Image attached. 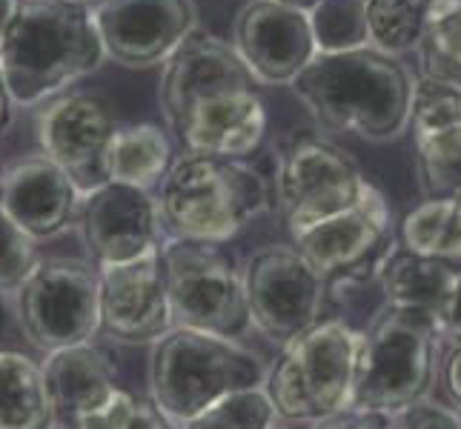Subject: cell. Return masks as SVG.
I'll return each mask as SVG.
<instances>
[{
    "label": "cell",
    "instance_id": "obj_5",
    "mask_svg": "<svg viewBox=\"0 0 461 429\" xmlns=\"http://www.w3.org/2000/svg\"><path fill=\"white\" fill-rule=\"evenodd\" d=\"M264 378L261 358L235 338L184 326L158 338L149 361L152 401L178 424L235 392L264 387Z\"/></svg>",
    "mask_w": 461,
    "mask_h": 429
},
{
    "label": "cell",
    "instance_id": "obj_6",
    "mask_svg": "<svg viewBox=\"0 0 461 429\" xmlns=\"http://www.w3.org/2000/svg\"><path fill=\"white\" fill-rule=\"evenodd\" d=\"M438 338L433 315L387 304L361 332L349 407L395 412L424 401L438 380Z\"/></svg>",
    "mask_w": 461,
    "mask_h": 429
},
{
    "label": "cell",
    "instance_id": "obj_8",
    "mask_svg": "<svg viewBox=\"0 0 461 429\" xmlns=\"http://www.w3.org/2000/svg\"><path fill=\"white\" fill-rule=\"evenodd\" d=\"M14 315L43 355L92 344L101 332L98 269L81 258H41L14 292Z\"/></svg>",
    "mask_w": 461,
    "mask_h": 429
},
{
    "label": "cell",
    "instance_id": "obj_15",
    "mask_svg": "<svg viewBox=\"0 0 461 429\" xmlns=\"http://www.w3.org/2000/svg\"><path fill=\"white\" fill-rule=\"evenodd\" d=\"M77 227L95 269L144 258L161 246L164 235L152 192L109 181L84 192Z\"/></svg>",
    "mask_w": 461,
    "mask_h": 429
},
{
    "label": "cell",
    "instance_id": "obj_19",
    "mask_svg": "<svg viewBox=\"0 0 461 429\" xmlns=\"http://www.w3.org/2000/svg\"><path fill=\"white\" fill-rule=\"evenodd\" d=\"M410 130L421 192L427 198L461 192V92L421 77L412 92Z\"/></svg>",
    "mask_w": 461,
    "mask_h": 429
},
{
    "label": "cell",
    "instance_id": "obj_20",
    "mask_svg": "<svg viewBox=\"0 0 461 429\" xmlns=\"http://www.w3.org/2000/svg\"><path fill=\"white\" fill-rule=\"evenodd\" d=\"M46 395L55 412V424L72 426L115 395V370L98 346L81 344L50 353L41 363Z\"/></svg>",
    "mask_w": 461,
    "mask_h": 429
},
{
    "label": "cell",
    "instance_id": "obj_10",
    "mask_svg": "<svg viewBox=\"0 0 461 429\" xmlns=\"http://www.w3.org/2000/svg\"><path fill=\"white\" fill-rule=\"evenodd\" d=\"M273 186L284 224L290 232H301L353 206L367 186V178L332 140L301 132L284 143Z\"/></svg>",
    "mask_w": 461,
    "mask_h": 429
},
{
    "label": "cell",
    "instance_id": "obj_33",
    "mask_svg": "<svg viewBox=\"0 0 461 429\" xmlns=\"http://www.w3.org/2000/svg\"><path fill=\"white\" fill-rule=\"evenodd\" d=\"M438 380L450 404L461 409V344H453L447 355L438 361Z\"/></svg>",
    "mask_w": 461,
    "mask_h": 429
},
{
    "label": "cell",
    "instance_id": "obj_13",
    "mask_svg": "<svg viewBox=\"0 0 461 429\" xmlns=\"http://www.w3.org/2000/svg\"><path fill=\"white\" fill-rule=\"evenodd\" d=\"M89 14L104 58L126 69L161 67L198 29L193 0H98Z\"/></svg>",
    "mask_w": 461,
    "mask_h": 429
},
{
    "label": "cell",
    "instance_id": "obj_31",
    "mask_svg": "<svg viewBox=\"0 0 461 429\" xmlns=\"http://www.w3.org/2000/svg\"><path fill=\"white\" fill-rule=\"evenodd\" d=\"M387 429H461L453 407L433 404L430 398L387 412Z\"/></svg>",
    "mask_w": 461,
    "mask_h": 429
},
{
    "label": "cell",
    "instance_id": "obj_22",
    "mask_svg": "<svg viewBox=\"0 0 461 429\" xmlns=\"http://www.w3.org/2000/svg\"><path fill=\"white\" fill-rule=\"evenodd\" d=\"M175 164L172 138L158 123L118 126L104 155V181L152 192Z\"/></svg>",
    "mask_w": 461,
    "mask_h": 429
},
{
    "label": "cell",
    "instance_id": "obj_41",
    "mask_svg": "<svg viewBox=\"0 0 461 429\" xmlns=\"http://www.w3.org/2000/svg\"><path fill=\"white\" fill-rule=\"evenodd\" d=\"M456 201H458V206H461V192H456Z\"/></svg>",
    "mask_w": 461,
    "mask_h": 429
},
{
    "label": "cell",
    "instance_id": "obj_30",
    "mask_svg": "<svg viewBox=\"0 0 461 429\" xmlns=\"http://www.w3.org/2000/svg\"><path fill=\"white\" fill-rule=\"evenodd\" d=\"M38 241L0 210V292L14 295L38 264Z\"/></svg>",
    "mask_w": 461,
    "mask_h": 429
},
{
    "label": "cell",
    "instance_id": "obj_35",
    "mask_svg": "<svg viewBox=\"0 0 461 429\" xmlns=\"http://www.w3.org/2000/svg\"><path fill=\"white\" fill-rule=\"evenodd\" d=\"M21 4H23V0H0V43H4L6 29L14 21V14H18Z\"/></svg>",
    "mask_w": 461,
    "mask_h": 429
},
{
    "label": "cell",
    "instance_id": "obj_38",
    "mask_svg": "<svg viewBox=\"0 0 461 429\" xmlns=\"http://www.w3.org/2000/svg\"><path fill=\"white\" fill-rule=\"evenodd\" d=\"M450 4H461V0H430V6H450Z\"/></svg>",
    "mask_w": 461,
    "mask_h": 429
},
{
    "label": "cell",
    "instance_id": "obj_28",
    "mask_svg": "<svg viewBox=\"0 0 461 429\" xmlns=\"http://www.w3.org/2000/svg\"><path fill=\"white\" fill-rule=\"evenodd\" d=\"M69 429H184L178 421H172L167 412L152 398H138L121 387L104 407L89 416L77 418Z\"/></svg>",
    "mask_w": 461,
    "mask_h": 429
},
{
    "label": "cell",
    "instance_id": "obj_7",
    "mask_svg": "<svg viewBox=\"0 0 461 429\" xmlns=\"http://www.w3.org/2000/svg\"><path fill=\"white\" fill-rule=\"evenodd\" d=\"M361 332L341 317L318 324L284 344L276 367L264 378V392L276 418L287 424H315L353 401Z\"/></svg>",
    "mask_w": 461,
    "mask_h": 429
},
{
    "label": "cell",
    "instance_id": "obj_42",
    "mask_svg": "<svg viewBox=\"0 0 461 429\" xmlns=\"http://www.w3.org/2000/svg\"><path fill=\"white\" fill-rule=\"evenodd\" d=\"M456 412H458V424H461V409H456Z\"/></svg>",
    "mask_w": 461,
    "mask_h": 429
},
{
    "label": "cell",
    "instance_id": "obj_11",
    "mask_svg": "<svg viewBox=\"0 0 461 429\" xmlns=\"http://www.w3.org/2000/svg\"><path fill=\"white\" fill-rule=\"evenodd\" d=\"M249 324L273 344H290L321 321L327 281L293 244H269L244 269Z\"/></svg>",
    "mask_w": 461,
    "mask_h": 429
},
{
    "label": "cell",
    "instance_id": "obj_23",
    "mask_svg": "<svg viewBox=\"0 0 461 429\" xmlns=\"http://www.w3.org/2000/svg\"><path fill=\"white\" fill-rule=\"evenodd\" d=\"M43 372L21 349H0V429H55Z\"/></svg>",
    "mask_w": 461,
    "mask_h": 429
},
{
    "label": "cell",
    "instance_id": "obj_27",
    "mask_svg": "<svg viewBox=\"0 0 461 429\" xmlns=\"http://www.w3.org/2000/svg\"><path fill=\"white\" fill-rule=\"evenodd\" d=\"M430 0H367L370 49L399 58L419 49Z\"/></svg>",
    "mask_w": 461,
    "mask_h": 429
},
{
    "label": "cell",
    "instance_id": "obj_26",
    "mask_svg": "<svg viewBox=\"0 0 461 429\" xmlns=\"http://www.w3.org/2000/svg\"><path fill=\"white\" fill-rule=\"evenodd\" d=\"M318 55H344L370 49L367 0H321L307 12Z\"/></svg>",
    "mask_w": 461,
    "mask_h": 429
},
{
    "label": "cell",
    "instance_id": "obj_16",
    "mask_svg": "<svg viewBox=\"0 0 461 429\" xmlns=\"http://www.w3.org/2000/svg\"><path fill=\"white\" fill-rule=\"evenodd\" d=\"M230 46L258 86H290L318 55L307 14L269 0L238 12Z\"/></svg>",
    "mask_w": 461,
    "mask_h": 429
},
{
    "label": "cell",
    "instance_id": "obj_1",
    "mask_svg": "<svg viewBox=\"0 0 461 429\" xmlns=\"http://www.w3.org/2000/svg\"><path fill=\"white\" fill-rule=\"evenodd\" d=\"M161 109L184 155L249 157L267 135L258 84L227 40L198 29L164 63Z\"/></svg>",
    "mask_w": 461,
    "mask_h": 429
},
{
    "label": "cell",
    "instance_id": "obj_29",
    "mask_svg": "<svg viewBox=\"0 0 461 429\" xmlns=\"http://www.w3.org/2000/svg\"><path fill=\"white\" fill-rule=\"evenodd\" d=\"M276 424V409L269 404L264 387L235 392L198 412L195 418L181 424L184 429H269Z\"/></svg>",
    "mask_w": 461,
    "mask_h": 429
},
{
    "label": "cell",
    "instance_id": "obj_34",
    "mask_svg": "<svg viewBox=\"0 0 461 429\" xmlns=\"http://www.w3.org/2000/svg\"><path fill=\"white\" fill-rule=\"evenodd\" d=\"M438 332H441V338H450L453 344H461V273H458V281L453 286L447 304H444V309L438 315Z\"/></svg>",
    "mask_w": 461,
    "mask_h": 429
},
{
    "label": "cell",
    "instance_id": "obj_40",
    "mask_svg": "<svg viewBox=\"0 0 461 429\" xmlns=\"http://www.w3.org/2000/svg\"><path fill=\"white\" fill-rule=\"evenodd\" d=\"M269 429H287V426H278V424H273V426H269Z\"/></svg>",
    "mask_w": 461,
    "mask_h": 429
},
{
    "label": "cell",
    "instance_id": "obj_3",
    "mask_svg": "<svg viewBox=\"0 0 461 429\" xmlns=\"http://www.w3.org/2000/svg\"><path fill=\"white\" fill-rule=\"evenodd\" d=\"M104 46L89 6L23 0L0 43V77L12 106H43L101 67Z\"/></svg>",
    "mask_w": 461,
    "mask_h": 429
},
{
    "label": "cell",
    "instance_id": "obj_17",
    "mask_svg": "<svg viewBox=\"0 0 461 429\" xmlns=\"http://www.w3.org/2000/svg\"><path fill=\"white\" fill-rule=\"evenodd\" d=\"M101 332L121 344H155L175 326L161 246L149 255L98 269Z\"/></svg>",
    "mask_w": 461,
    "mask_h": 429
},
{
    "label": "cell",
    "instance_id": "obj_37",
    "mask_svg": "<svg viewBox=\"0 0 461 429\" xmlns=\"http://www.w3.org/2000/svg\"><path fill=\"white\" fill-rule=\"evenodd\" d=\"M269 4H278V6H287V9H295V12H310V9H315L321 0H269Z\"/></svg>",
    "mask_w": 461,
    "mask_h": 429
},
{
    "label": "cell",
    "instance_id": "obj_4",
    "mask_svg": "<svg viewBox=\"0 0 461 429\" xmlns=\"http://www.w3.org/2000/svg\"><path fill=\"white\" fill-rule=\"evenodd\" d=\"M269 192L249 157L181 155L155 201L167 237L221 246L267 210Z\"/></svg>",
    "mask_w": 461,
    "mask_h": 429
},
{
    "label": "cell",
    "instance_id": "obj_24",
    "mask_svg": "<svg viewBox=\"0 0 461 429\" xmlns=\"http://www.w3.org/2000/svg\"><path fill=\"white\" fill-rule=\"evenodd\" d=\"M402 246L461 269V206L456 195L427 198L402 220Z\"/></svg>",
    "mask_w": 461,
    "mask_h": 429
},
{
    "label": "cell",
    "instance_id": "obj_14",
    "mask_svg": "<svg viewBox=\"0 0 461 429\" xmlns=\"http://www.w3.org/2000/svg\"><path fill=\"white\" fill-rule=\"evenodd\" d=\"M115 130L113 106L92 92H63L35 115L41 155L67 172L81 192L104 183V155Z\"/></svg>",
    "mask_w": 461,
    "mask_h": 429
},
{
    "label": "cell",
    "instance_id": "obj_21",
    "mask_svg": "<svg viewBox=\"0 0 461 429\" xmlns=\"http://www.w3.org/2000/svg\"><path fill=\"white\" fill-rule=\"evenodd\" d=\"M458 273L461 269L450 264L416 255V252L393 244L387 258L381 261L375 278L381 281L387 304L421 309L438 321V315L458 281Z\"/></svg>",
    "mask_w": 461,
    "mask_h": 429
},
{
    "label": "cell",
    "instance_id": "obj_25",
    "mask_svg": "<svg viewBox=\"0 0 461 429\" xmlns=\"http://www.w3.org/2000/svg\"><path fill=\"white\" fill-rule=\"evenodd\" d=\"M421 77L461 92V4L430 6L419 40Z\"/></svg>",
    "mask_w": 461,
    "mask_h": 429
},
{
    "label": "cell",
    "instance_id": "obj_39",
    "mask_svg": "<svg viewBox=\"0 0 461 429\" xmlns=\"http://www.w3.org/2000/svg\"><path fill=\"white\" fill-rule=\"evenodd\" d=\"M63 4H84V6H92V4H98V0H63Z\"/></svg>",
    "mask_w": 461,
    "mask_h": 429
},
{
    "label": "cell",
    "instance_id": "obj_32",
    "mask_svg": "<svg viewBox=\"0 0 461 429\" xmlns=\"http://www.w3.org/2000/svg\"><path fill=\"white\" fill-rule=\"evenodd\" d=\"M312 429H387V412L347 407L341 412H332V416L315 421Z\"/></svg>",
    "mask_w": 461,
    "mask_h": 429
},
{
    "label": "cell",
    "instance_id": "obj_36",
    "mask_svg": "<svg viewBox=\"0 0 461 429\" xmlns=\"http://www.w3.org/2000/svg\"><path fill=\"white\" fill-rule=\"evenodd\" d=\"M9 121H12V101H9V94H6L4 77H0V135L6 132Z\"/></svg>",
    "mask_w": 461,
    "mask_h": 429
},
{
    "label": "cell",
    "instance_id": "obj_2",
    "mask_svg": "<svg viewBox=\"0 0 461 429\" xmlns=\"http://www.w3.org/2000/svg\"><path fill=\"white\" fill-rule=\"evenodd\" d=\"M290 86L327 130L370 143L399 140L410 130L416 81L399 60L375 49L315 55Z\"/></svg>",
    "mask_w": 461,
    "mask_h": 429
},
{
    "label": "cell",
    "instance_id": "obj_12",
    "mask_svg": "<svg viewBox=\"0 0 461 429\" xmlns=\"http://www.w3.org/2000/svg\"><path fill=\"white\" fill-rule=\"evenodd\" d=\"M293 246L324 281H364L378 273L393 246V218L384 195L367 181L344 212L293 232Z\"/></svg>",
    "mask_w": 461,
    "mask_h": 429
},
{
    "label": "cell",
    "instance_id": "obj_18",
    "mask_svg": "<svg viewBox=\"0 0 461 429\" xmlns=\"http://www.w3.org/2000/svg\"><path fill=\"white\" fill-rule=\"evenodd\" d=\"M84 192L50 157L26 155L0 172V210L32 241H52L67 232L81 210Z\"/></svg>",
    "mask_w": 461,
    "mask_h": 429
},
{
    "label": "cell",
    "instance_id": "obj_9",
    "mask_svg": "<svg viewBox=\"0 0 461 429\" xmlns=\"http://www.w3.org/2000/svg\"><path fill=\"white\" fill-rule=\"evenodd\" d=\"M172 324L235 338L249 326L244 273L218 244L175 241L161 246Z\"/></svg>",
    "mask_w": 461,
    "mask_h": 429
}]
</instances>
